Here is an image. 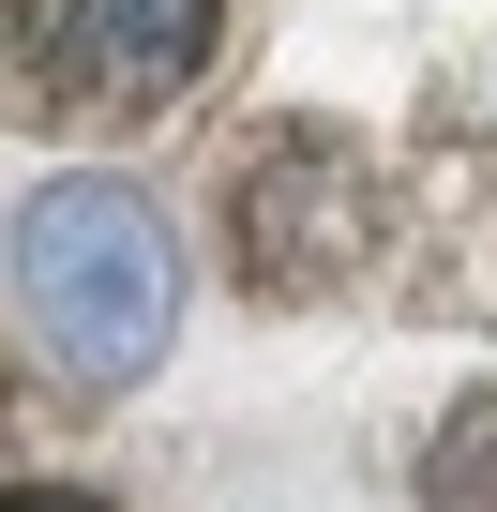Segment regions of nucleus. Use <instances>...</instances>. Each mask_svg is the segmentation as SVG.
Returning a JSON list of instances; mask_svg holds the SVG:
<instances>
[{
	"instance_id": "obj_1",
	"label": "nucleus",
	"mask_w": 497,
	"mask_h": 512,
	"mask_svg": "<svg viewBox=\"0 0 497 512\" xmlns=\"http://www.w3.org/2000/svg\"><path fill=\"white\" fill-rule=\"evenodd\" d=\"M0 272H16L31 347L76 392H136L181 332V241L136 181H46L16 226H0Z\"/></svg>"
},
{
	"instance_id": "obj_5",
	"label": "nucleus",
	"mask_w": 497,
	"mask_h": 512,
	"mask_svg": "<svg viewBox=\"0 0 497 512\" xmlns=\"http://www.w3.org/2000/svg\"><path fill=\"white\" fill-rule=\"evenodd\" d=\"M0 512H106V497H76V482H0Z\"/></svg>"
},
{
	"instance_id": "obj_4",
	"label": "nucleus",
	"mask_w": 497,
	"mask_h": 512,
	"mask_svg": "<svg viewBox=\"0 0 497 512\" xmlns=\"http://www.w3.org/2000/svg\"><path fill=\"white\" fill-rule=\"evenodd\" d=\"M422 512H497V392H467L422 437Z\"/></svg>"
},
{
	"instance_id": "obj_3",
	"label": "nucleus",
	"mask_w": 497,
	"mask_h": 512,
	"mask_svg": "<svg viewBox=\"0 0 497 512\" xmlns=\"http://www.w3.org/2000/svg\"><path fill=\"white\" fill-rule=\"evenodd\" d=\"M211 46H226V0H0V91L76 136L181 106Z\"/></svg>"
},
{
	"instance_id": "obj_2",
	"label": "nucleus",
	"mask_w": 497,
	"mask_h": 512,
	"mask_svg": "<svg viewBox=\"0 0 497 512\" xmlns=\"http://www.w3.org/2000/svg\"><path fill=\"white\" fill-rule=\"evenodd\" d=\"M392 241V181L347 121H272L226 151V272L257 302H347Z\"/></svg>"
}]
</instances>
